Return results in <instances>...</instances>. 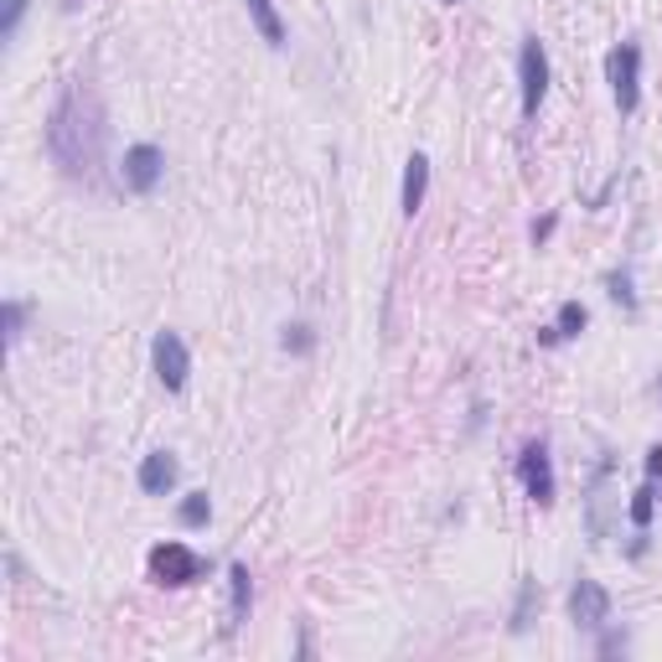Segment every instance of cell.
Listing matches in <instances>:
<instances>
[{
    "label": "cell",
    "instance_id": "cell-1",
    "mask_svg": "<svg viewBox=\"0 0 662 662\" xmlns=\"http://www.w3.org/2000/svg\"><path fill=\"white\" fill-rule=\"evenodd\" d=\"M99 151H104V114H99L89 89L68 83L58 93L52 114H47V156L68 177H89L93 165H99Z\"/></svg>",
    "mask_w": 662,
    "mask_h": 662
},
{
    "label": "cell",
    "instance_id": "cell-2",
    "mask_svg": "<svg viewBox=\"0 0 662 662\" xmlns=\"http://www.w3.org/2000/svg\"><path fill=\"white\" fill-rule=\"evenodd\" d=\"M605 83H611V99H616L621 114H636L642 104V47L636 42H616L605 52Z\"/></svg>",
    "mask_w": 662,
    "mask_h": 662
},
{
    "label": "cell",
    "instance_id": "cell-3",
    "mask_svg": "<svg viewBox=\"0 0 662 662\" xmlns=\"http://www.w3.org/2000/svg\"><path fill=\"white\" fill-rule=\"evenodd\" d=\"M208 574V559L202 554H192L187 543H177V539H165V543H156L151 549V580L156 585H197Z\"/></svg>",
    "mask_w": 662,
    "mask_h": 662
},
{
    "label": "cell",
    "instance_id": "cell-4",
    "mask_svg": "<svg viewBox=\"0 0 662 662\" xmlns=\"http://www.w3.org/2000/svg\"><path fill=\"white\" fill-rule=\"evenodd\" d=\"M518 89H523V120H539L543 99H549V52L539 37H523L518 47Z\"/></svg>",
    "mask_w": 662,
    "mask_h": 662
},
{
    "label": "cell",
    "instance_id": "cell-5",
    "mask_svg": "<svg viewBox=\"0 0 662 662\" xmlns=\"http://www.w3.org/2000/svg\"><path fill=\"white\" fill-rule=\"evenodd\" d=\"M518 477H523V492L533 508H554V461H549V445L543 440H528L523 455H518Z\"/></svg>",
    "mask_w": 662,
    "mask_h": 662
},
{
    "label": "cell",
    "instance_id": "cell-6",
    "mask_svg": "<svg viewBox=\"0 0 662 662\" xmlns=\"http://www.w3.org/2000/svg\"><path fill=\"white\" fill-rule=\"evenodd\" d=\"M151 368H156V378H161L165 393H181V389H187L192 358H187V342H181L177 331H156V342H151Z\"/></svg>",
    "mask_w": 662,
    "mask_h": 662
},
{
    "label": "cell",
    "instance_id": "cell-7",
    "mask_svg": "<svg viewBox=\"0 0 662 662\" xmlns=\"http://www.w3.org/2000/svg\"><path fill=\"white\" fill-rule=\"evenodd\" d=\"M120 177H124V187L136 197H151L156 187H161V177H165V156H161V146H130L124 151V165H120Z\"/></svg>",
    "mask_w": 662,
    "mask_h": 662
},
{
    "label": "cell",
    "instance_id": "cell-8",
    "mask_svg": "<svg viewBox=\"0 0 662 662\" xmlns=\"http://www.w3.org/2000/svg\"><path fill=\"white\" fill-rule=\"evenodd\" d=\"M570 621L580 626V632H601L605 621H611V590H605L601 580H574Z\"/></svg>",
    "mask_w": 662,
    "mask_h": 662
},
{
    "label": "cell",
    "instance_id": "cell-9",
    "mask_svg": "<svg viewBox=\"0 0 662 662\" xmlns=\"http://www.w3.org/2000/svg\"><path fill=\"white\" fill-rule=\"evenodd\" d=\"M177 455L171 451H151L146 461H140V471H136V482H140V492L146 496H165L171 487H177Z\"/></svg>",
    "mask_w": 662,
    "mask_h": 662
},
{
    "label": "cell",
    "instance_id": "cell-10",
    "mask_svg": "<svg viewBox=\"0 0 662 662\" xmlns=\"http://www.w3.org/2000/svg\"><path fill=\"white\" fill-rule=\"evenodd\" d=\"M228 595H233V605H228V632L233 626H243L249 621V605H254V574H249V564H228Z\"/></svg>",
    "mask_w": 662,
    "mask_h": 662
},
{
    "label": "cell",
    "instance_id": "cell-11",
    "mask_svg": "<svg viewBox=\"0 0 662 662\" xmlns=\"http://www.w3.org/2000/svg\"><path fill=\"white\" fill-rule=\"evenodd\" d=\"M424 192H430V161H424L420 151L404 161V197H399V208H404V218H414V212L424 208Z\"/></svg>",
    "mask_w": 662,
    "mask_h": 662
},
{
    "label": "cell",
    "instance_id": "cell-12",
    "mask_svg": "<svg viewBox=\"0 0 662 662\" xmlns=\"http://www.w3.org/2000/svg\"><path fill=\"white\" fill-rule=\"evenodd\" d=\"M243 6H249V21L259 27L264 47H285V21L274 11V0H243Z\"/></svg>",
    "mask_w": 662,
    "mask_h": 662
},
{
    "label": "cell",
    "instance_id": "cell-13",
    "mask_svg": "<svg viewBox=\"0 0 662 662\" xmlns=\"http://www.w3.org/2000/svg\"><path fill=\"white\" fill-rule=\"evenodd\" d=\"M585 327H590V311H585L580 301H564V305H559V317H554V337H559V342L580 337Z\"/></svg>",
    "mask_w": 662,
    "mask_h": 662
},
{
    "label": "cell",
    "instance_id": "cell-14",
    "mask_svg": "<svg viewBox=\"0 0 662 662\" xmlns=\"http://www.w3.org/2000/svg\"><path fill=\"white\" fill-rule=\"evenodd\" d=\"M181 528H208L212 523V496L208 492H187L181 496V508H177Z\"/></svg>",
    "mask_w": 662,
    "mask_h": 662
},
{
    "label": "cell",
    "instance_id": "cell-15",
    "mask_svg": "<svg viewBox=\"0 0 662 662\" xmlns=\"http://www.w3.org/2000/svg\"><path fill=\"white\" fill-rule=\"evenodd\" d=\"M652 512H658V492H652V477H648V487H636V492H632V523H636V533H648V528H652Z\"/></svg>",
    "mask_w": 662,
    "mask_h": 662
},
{
    "label": "cell",
    "instance_id": "cell-16",
    "mask_svg": "<svg viewBox=\"0 0 662 662\" xmlns=\"http://www.w3.org/2000/svg\"><path fill=\"white\" fill-rule=\"evenodd\" d=\"M31 0H6V16H0V42H16V31H21V16H27Z\"/></svg>",
    "mask_w": 662,
    "mask_h": 662
},
{
    "label": "cell",
    "instance_id": "cell-17",
    "mask_svg": "<svg viewBox=\"0 0 662 662\" xmlns=\"http://www.w3.org/2000/svg\"><path fill=\"white\" fill-rule=\"evenodd\" d=\"M280 347H285V352H311V347H317V331L305 327V321H295V327H285Z\"/></svg>",
    "mask_w": 662,
    "mask_h": 662
},
{
    "label": "cell",
    "instance_id": "cell-18",
    "mask_svg": "<svg viewBox=\"0 0 662 662\" xmlns=\"http://www.w3.org/2000/svg\"><path fill=\"white\" fill-rule=\"evenodd\" d=\"M21 321H27V305L21 301H6V342H21Z\"/></svg>",
    "mask_w": 662,
    "mask_h": 662
},
{
    "label": "cell",
    "instance_id": "cell-19",
    "mask_svg": "<svg viewBox=\"0 0 662 662\" xmlns=\"http://www.w3.org/2000/svg\"><path fill=\"white\" fill-rule=\"evenodd\" d=\"M611 295H616V301L626 305V311H636V295H632V274H626V270H616V274H611Z\"/></svg>",
    "mask_w": 662,
    "mask_h": 662
},
{
    "label": "cell",
    "instance_id": "cell-20",
    "mask_svg": "<svg viewBox=\"0 0 662 662\" xmlns=\"http://www.w3.org/2000/svg\"><path fill=\"white\" fill-rule=\"evenodd\" d=\"M648 477H652V482L662 477V445H652V451H648Z\"/></svg>",
    "mask_w": 662,
    "mask_h": 662
},
{
    "label": "cell",
    "instance_id": "cell-21",
    "mask_svg": "<svg viewBox=\"0 0 662 662\" xmlns=\"http://www.w3.org/2000/svg\"><path fill=\"white\" fill-rule=\"evenodd\" d=\"M549 233H554V218H539L533 223V243H549Z\"/></svg>",
    "mask_w": 662,
    "mask_h": 662
},
{
    "label": "cell",
    "instance_id": "cell-22",
    "mask_svg": "<svg viewBox=\"0 0 662 662\" xmlns=\"http://www.w3.org/2000/svg\"><path fill=\"white\" fill-rule=\"evenodd\" d=\"M440 6H455V0H440Z\"/></svg>",
    "mask_w": 662,
    "mask_h": 662
},
{
    "label": "cell",
    "instance_id": "cell-23",
    "mask_svg": "<svg viewBox=\"0 0 662 662\" xmlns=\"http://www.w3.org/2000/svg\"><path fill=\"white\" fill-rule=\"evenodd\" d=\"M658 389H662V383H658Z\"/></svg>",
    "mask_w": 662,
    "mask_h": 662
}]
</instances>
